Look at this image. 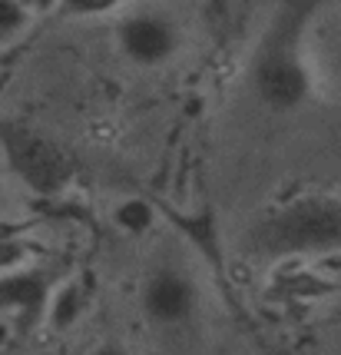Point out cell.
I'll return each mask as SVG.
<instances>
[{"label": "cell", "mask_w": 341, "mask_h": 355, "mask_svg": "<svg viewBox=\"0 0 341 355\" xmlns=\"http://www.w3.org/2000/svg\"><path fill=\"white\" fill-rule=\"evenodd\" d=\"M252 249L265 256H285V252H322L341 249V200L335 196H302L268 213L255 223Z\"/></svg>", "instance_id": "cell-1"}, {"label": "cell", "mask_w": 341, "mask_h": 355, "mask_svg": "<svg viewBox=\"0 0 341 355\" xmlns=\"http://www.w3.org/2000/svg\"><path fill=\"white\" fill-rule=\"evenodd\" d=\"M252 87L268 110L292 113V110L305 107L311 93V77L292 37L279 33L262 46V53L255 57V67H252Z\"/></svg>", "instance_id": "cell-2"}, {"label": "cell", "mask_w": 341, "mask_h": 355, "mask_svg": "<svg viewBox=\"0 0 341 355\" xmlns=\"http://www.w3.org/2000/svg\"><path fill=\"white\" fill-rule=\"evenodd\" d=\"M116 44L133 67L153 70L179 53L183 33L166 7H129L116 24Z\"/></svg>", "instance_id": "cell-3"}, {"label": "cell", "mask_w": 341, "mask_h": 355, "mask_svg": "<svg viewBox=\"0 0 341 355\" xmlns=\"http://www.w3.org/2000/svg\"><path fill=\"white\" fill-rule=\"evenodd\" d=\"M199 306V289L196 282L183 272L163 266L142 286V312L156 325H183L192 319V312Z\"/></svg>", "instance_id": "cell-4"}, {"label": "cell", "mask_w": 341, "mask_h": 355, "mask_svg": "<svg viewBox=\"0 0 341 355\" xmlns=\"http://www.w3.org/2000/svg\"><path fill=\"white\" fill-rule=\"evenodd\" d=\"M47 276L33 272V269H17L0 276V312L20 309V312H37L47 302Z\"/></svg>", "instance_id": "cell-5"}, {"label": "cell", "mask_w": 341, "mask_h": 355, "mask_svg": "<svg viewBox=\"0 0 341 355\" xmlns=\"http://www.w3.org/2000/svg\"><path fill=\"white\" fill-rule=\"evenodd\" d=\"M14 156H17V166H20V173H24L27 180H33V183H40V186H47L50 180L60 173L57 156L50 153L40 139H24V146H20Z\"/></svg>", "instance_id": "cell-6"}, {"label": "cell", "mask_w": 341, "mask_h": 355, "mask_svg": "<svg viewBox=\"0 0 341 355\" xmlns=\"http://www.w3.org/2000/svg\"><path fill=\"white\" fill-rule=\"evenodd\" d=\"M80 312H83V293L73 282L60 286L53 293V299H50V322H53V329H70L80 319Z\"/></svg>", "instance_id": "cell-7"}, {"label": "cell", "mask_w": 341, "mask_h": 355, "mask_svg": "<svg viewBox=\"0 0 341 355\" xmlns=\"http://www.w3.org/2000/svg\"><path fill=\"white\" fill-rule=\"evenodd\" d=\"M113 219H116V226L126 230L129 236H142V232H149V226L156 223V213L146 200H123L116 206Z\"/></svg>", "instance_id": "cell-8"}, {"label": "cell", "mask_w": 341, "mask_h": 355, "mask_svg": "<svg viewBox=\"0 0 341 355\" xmlns=\"http://www.w3.org/2000/svg\"><path fill=\"white\" fill-rule=\"evenodd\" d=\"M30 20V7L17 3V0H0V33H17L27 27Z\"/></svg>", "instance_id": "cell-9"}, {"label": "cell", "mask_w": 341, "mask_h": 355, "mask_svg": "<svg viewBox=\"0 0 341 355\" xmlns=\"http://www.w3.org/2000/svg\"><path fill=\"white\" fill-rule=\"evenodd\" d=\"M24 256H27L24 243H17V239H0V276L17 272V266L24 263Z\"/></svg>", "instance_id": "cell-10"}, {"label": "cell", "mask_w": 341, "mask_h": 355, "mask_svg": "<svg viewBox=\"0 0 341 355\" xmlns=\"http://www.w3.org/2000/svg\"><path fill=\"white\" fill-rule=\"evenodd\" d=\"M66 10H73L80 17H103V14H113L116 7L113 3H70Z\"/></svg>", "instance_id": "cell-11"}, {"label": "cell", "mask_w": 341, "mask_h": 355, "mask_svg": "<svg viewBox=\"0 0 341 355\" xmlns=\"http://www.w3.org/2000/svg\"><path fill=\"white\" fill-rule=\"evenodd\" d=\"M93 355H129V352H126L123 345H100Z\"/></svg>", "instance_id": "cell-12"}, {"label": "cell", "mask_w": 341, "mask_h": 355, "mask_svg": "<svg viewBox=\"0 0 341 355\" xmlns=\"http://www.w3.org/2000/svg\"><path fill=\"white\" fill-rule=\"evenodd\" d=\"M338 60H341V40H338Z\"/></svg>", "instance_id": "cell-13"}, {"label": "cell", "mask_w": 341, "mask_h": 355, "mask_svg": "<svg viewBox=\"0 0 341 355\" xmlns=\"http://www.w3.org/2000/svg\"><path fill=\"white\" fill-rule=\"evenodd\" d=\"M0 202H3V189H0Z\"/></svg>", "instance_id": "cell-14"}]
</instances>
